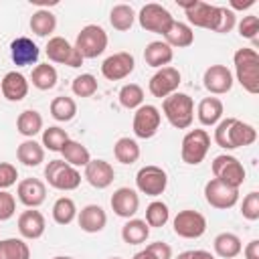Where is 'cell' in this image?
Segmentation results:
<instances>
[{"instance_id":"obj_1","label":"cell","mask_w":259,"mask_h":259,"mask_svg":"<svg viewBox=\"0 0 259 259\" xmlns=\"http://www.w3.org/2000/svg\"><path fill=\"white\" fill-rule=\"evenodd\" d=\"M257 130L237 117H225L214 127V144L223 150H237L255 144Z\"/></svg>"},{"instance_id":"obj_20","label":"cell","mask_w":259,"mask_h":259,"mask_svg":"<svg viewBox=\"0 0 259 259\" xmlns=\"http://www.w3.org/2000/svg\"><path fill=\"white\" fill-rule=\"evenodd\" d=\"M18 233L22 239H28V241H34V239H40L45 235V229H47V221L42 217L40 210L36 208H26L18 214Z\"/></svg>"},{"instance_id":"obj_10","label":"cell","mask_w":259,"mask_h":259,"mask_svg":"<svg viewBox=\"0 0 259 259\" xmlns=\"http://www.w3.org/2000/svg\"><path fill=\"white\" fill-rule=\"evenodd\" d=\"M136 186L146 196H160V194H164V190L168 186V174L164 168H160L156 164L142 166L136 174Z\"/></svg>"},{"instance_id":"obj_49","label":"cell","mask_w":259,"mask_h":259,"mask_svg":"<svg viewBox=\"0 0 259 259\" xmlns=\"http://www.w3.org/2000/svg\"><path fill=\"white\" fill-rule=\"evenodd\" d=\"M146 249H148L156 259H172V247H170L168 243H164V241H154V243H150Z\"/></svg>"},{"instance_id":"obj_11","label":"cell","mask_w":259,"mask_h":259,"mask_svg":"<svg viewBox=\"0 0 259 259\" xmlns=\"http://www.w3.org/2000/svg\"><path fill=\"white\" fill-rule=\"evenodd\" d=\"M160 123H162V113L156 105L152 103H144L136 109L134 113V121H132V127H134V134L136 138L140 140H150L158 134L160 130Z\"/></svg>"},{"instance_id":"obj_23","label":"cell","mask_w":259,"mask_h":259,"mask_svg":"<svg viewBox=\"0 0 259 259\" xmlns=\"http://www.w3.org/2000/svg\"><path fill=\"white\" fill-rule=\"evenodd\" d=\"M0 93L12 103L22 101L28 95V79L18 71H8L0 81Z\"/></svg>"},{"instance_id":"obj_44","label":"cell","mask_w":259,"mask_h":259,"mask_svg":"<svg viewBox=\"0 0 259 259\" xmlns=\"http://www.w3.org/2000/svg\"><path fill=\"white\" fill-rule=\"evenodd\" d=\"M241 214L247 221H259V192L251 190L241 202Z\"/></svg>"},{"instance_id":"obj_39","label":"cell","mask_w":259,"mask_h":259,"mask_svg":"<svg viewBox=\"0 0 259 259\" xmlns=\"http://www.w3.org/2000/svg\"><path fill=\"white\" fill-rule=\"evenodd\" d=\"M51 115L57 121H71L77 115V103L73 97L67 95H59L51 101Z\"/></svg>"},{"instance_id":"obj_2","label":"cell","mask_w":259,"mask_h":259,"mask_svg":"<svg viewBox=\"0 0 259 259\" xmlns=\"http://www.w3.org/2000/svg\"><path fill=\"white\" fill-rule=\"evenodd\" d=\"M233 65H235V77L239 85L251 93H259V53L251 47L237 49L233 55Z\"/></svg>"},{"instance_id":"obj_38","label":"cell","mask_w":259,"mask_h":259,"mask_svg":"<svg viewBox=\"0 0 259 259\" xmlns=\"http://www.w3.org/2000/svg\"><path fill=\"white\" fill-rule=\"evenodd\" d=\"M0 259H30V249L24 239H2L0 241Z\"/></svg>"},{"instance_id":"obj_27","label":"cell","mask_w":259,"mask_h":259,"mask_svg":"<svg viewBox=\"0 0 259 259\" xmlns=\"http://www.w3.org/2000/svg\"><path fill=\"white\" fill-rule=\"evenodd\" d=\"M223 113H225V105L219 97H204L196 107V117L206 127L217 125L223 119Z\"/></svg>"},{"instance_id":"obj_3","label":"cell","mask_w":259,"mask_h":259,"mask_svg":"<svg viewBox=\"0 0 259 259\" xmlns=\"http://www.w3.org/2000/svg\"><path fill=\"white\" fill-rule=\"evenodd\" d=\"M162 111L168 123L176 130H188L194 121V99L188 93H172L162 99Z\"/></svg>"},{"instance_id":"obj_28","label":"cell","mask_w":259,"mask_h":259,"mask_svg":"<svg viewBox=\"0 0 259 259\" xmlns=\"http://www.w3.org/2000/svg\"><path fill=\"white\" fill-rule=\"evenodd\" d=\"M212 247H214V253L223 259H235L243 251V243H241L239 235L229 233V231L219 233L212 241Z\"/></svg>"},{"instance_id":"obj_31","label":"cell","mask_w":259,"mask_h":259,"mask_svg":"<svg viewBox=\"0 0 259 259\" xmlns=\"http://www.w3.org/2000/svg\"><path fill=\"white\" fill-rule=\"evenodd\" d=\"M150 237V227L144 219H127L125 225L121 227V239L127 245H142Z\"/></svg>"},{"instance_id":"obj_19","label":"cell","mask_w":259,"mask_h":259,"mask_svg":"<svg viewBox=\"0 0 259 259\" xmlns=\"http://www.w3.org/2000/svg\"><path fill=\"white\" fill-rule=\"evenodd\" d=\"M109 204H111V210L117 217H121V219H134L136 212H138V208H140V196H138V192L134 188L121 186V188H117L111 194Z\"/></svg>"},{"instance_id":"obj_26","label":"cell","mask_w":259,"mask_h":259,"mask_svg":"<svg viewBox=\"0 0 259 259\" xmlns=\"http://www.w3.org/2000/svg\"><path fill=\"white\" fill-rule=\"evenodd\" d=\"M164 42L170 45L172 49H186L194 42V30L190 24L174 20L170 24V28L164 32Z\"/></svg>"},{"instance_id":"obj_32","label":"cell","mask_w":259,"mask_h":259,"mask_svg":"<svg viewBox=\"0 0 259 259\" xmlns=\"http://www.w3.org/2000/svg\"><path fill=\"white\" fill-rule=\"evenodd\" d=\"M61 154H63V160H65L67 164H71L73 168H85V166L91 162L89 150H87L81 142L71 140V138H69V142L63 146Z\"/></svg>"},{"instance_id":"obj_17","label":"cell","mask_w":259,"mask_h":259,"mask_svg":"<svg viewBox=\"0 0 259 259\" xmlns=\"http://www.w3.org/2000/svg\"><path fill=\"white\" fill-rule=\"evenodd\" d=\"M233 73L225 65H210L202 75V85L212 95H225L233 89Z\"/></svg>"},{"instance_id":"obj_40","label":"cell","mask_w":259,"mask_h":259,"mask_svg":"<svg viewBox=\"0 0 259 259\" xmlns=\"http://www.w3.org/2000/svg\"><path fill=\"white\" fill-rule=\"evenodd\" d=\"M170 219V210H168V204L162 202V200H152L148 206H146V223L148 227H154V229H160L168 223Z\"/></svg>"},{"instance_id":"obj_53","label":"cell","mask_w":259,"mask_h":259,"mask_svg":"<svg viewBox=\"0 0 259 259\" xmlns=\"http://www.w3.org/2000/svg\"><path fill=\"white\" fill-rule=\"evenodd\" d=\"M132 259H156V257H154V255H152L148 249H142V251H138V253H136Z\"/></svg>"},{"instance_id":"obj_7","label":"cell","mask_w":259,"mask_h":259,"mask_svg":"<svg viewBox=\"0 0 259 259\" xmlns=\"http://www.w3.org/2000/svg\"><path fill=\"white\" fill-rule=\"evenodd\" d=\"M210 150V136L206 130H188L180 144V158L188 166H198Z\"/></svg>"},{"instance_id":"obj_24","label":"cell","mask_w":259,"mask_h":259,"mask_svg":"<svg viewBox=\"0 0 259 259\" xmlns=\"http://www.w3.org/2000/svg\"><path fill=\"white\" fill-rule=\"evenodd\" d=\"M77 223L85 233H101L107 225V214L99 204H87L77 212Z\"/></svg>"},{"instance_id":"obj_50","label":"cell","mask_w":259,"mask_h":259,"mask_svg":"<svg viewBox=\"0 0 259 259\" xmlns=\"http://www.w3.org/2000/svg\"><path fill=\"white\" fill-rule=\"evenodd\" d=\"M176 259H217L210 251H204V249H192V251H182Z\"/></svg>"},{"instance_id":"obj_52","label":"cell","mask_w":259,"mask_h":259,"mask_svg":"<svg viewBox=\"0 0 259 259\" xmlns=\"http://www.w3.org/2000/svg\"><path fill=\"white\" fill-rule=\"evenodd\" d=\"M251 6H255V0H231L229 2V8L235 12V10H247V8H251Z\"/></svg>"},{"instance_id":"obj_35","label":"cell","mask_w":259,"mask_h":259,"mask_svg":"<svg viewBox=\"0 0 259 259\" xmlns=\"http://www.w3.org/2000/svg\"><path fill=\"white\" fill-rule=\"evenodd\" d=\"M30 81H32V85H34L36 89H40V91H49V89H53V87L57 85V81H59V73H57V69H55L53 65H49V63H40V65H36V67L32 69V73H30Z\"/></svg>"},{"instance_id":"obj_36","label":"cell","mask_w":259,"mask_h":259,"mask_svg":"<svg viewBox=\"0 0 259 259\" xmlns=\"http://www.w3.org/2000/svg\"><path fill=\"white\" fill-rule=\"evenodd\" d=\"M136 22V12L130 4H115L111 10H109V24L119 30V32H125L134 26Z\"/></svg>"},{"instance_id":"obj_21","label":"cell","mask_w":259,"mask_h":259,"mask_svg":"<svg viewBox=\"0 0 259 259\" xmlns=\"http://www.w3.org/2000/svg\"><path fill=\"white\" fill-rule=\"evenodd\" d=\"M38 47L32 38L28 36H16L12 42H10V59L16 67H28V65H34L38 61Z\"/></svg>"},{"instance_id":"obj_43","label":"cell","mask_w":259,"mask_h":259,"mask_svg":"<svg viewBox=\"0 0 259 259\" xmlns=\"http://www.w3.org/2000/svg\"><path fill=\"white\" fill-rule=\"evenodd\" d=\"M97 87H99L97 85V79L91 73H81L71 83V89H73V93L77 97H91V95L97 93Z\"/></svg>"},{"instance_id":"obj_9","label":"cell","mask_w":259,"mask_h":259,"mask_svg":"<svg viewBox=\"0 0 259 259\" xmlns=\"http://www.w3.org/2000/svg\"><path fill=\"white\" fill-rule=\"evenodd\" d=\"M212 174L217 180H221L233 188H241L245 182V168L239 162V158H235L231 154H221L212 160Z\"/></svg>"},{"instance_id":"obj_42","label":"cell","mask_w":259,"mask_h":259,"mask_svg":"<svg viewBox=\"0 0 259 259\" xmlns=\"http://www.w3.org/2000/svg\"><path fill=\"white\" fill-rule=\"evenodd\" d=\"M67 142H69V134L63 127L49 125L47 130H42V148H47L51 152H61Z\"/></svg>"},{"instance_id":"obj_5","label":"cell","mask_w":259,"mask_h":259,"mask_svg":"<svg viewBox=\"0 0 259 259\" xmlns=\"http://www.w3.org/2000/svg\"><path fill=\"white\" fill-rule=\"evenodd\" d=\"M107 32L103 30V26L99 24H87L79 30L77 38H75V49L79 51V55L83 59H97L99 55L105 53L107 49Z\"/></svg>"},{"instance_id":"obj_47","label":"cell","mask_w":259,"mask_h":259,"mask_svg":"<svg viewBox=\"0 0 259 259\" xmlns=\"http://www.w3.org/2000/svg\"><path fill=\"white\" fill-rule=\"evenodd\" d=\"M18 170L10 162H0V190H8L10 186L16 184Z\"/></svg>"},{"instance_id":"obj_48","label":"cell","mask_w":259,"mask_h":259,"mask_svg":"<svg viewBox=\"0 0 259 259\" xmlns=\"http://www.w3.org/2000/svg\"><path fill=\"white\" fill-rule=\"evenodd\" d=\"M235 26H237V14H235L229 6H221V20H219V26H217L214 32L227 34V32H231Z\"/></svg>"},{"instance_id":"obj_22","label":"cell","mask_w":259,"mask_h":259,"mask_svg":"<svg viewBox=\"0 0 259 259\" xmlns=\"http://www.w3.org/2000/svg\"><path fill=\"white\" fill-rule=\"evenodd\" d=\"M83 178L97 190H103L107 186H111L113 178H115V170L109 162L105 160H93L85 166V172H83Z\"/></svg>"},{"instance_id":"obj_51","label":"cell","mask_w":259,"mask_h":259,"mask_svg":"<svg viewBox=\"0 0 259 259\" xmlns=\"http://www.w3.org/2000/svg\"><path fill=\"white\" fill-rule=\"evenodd\" d=\"M245 259H259V239H253L247 243V247L243 249Z\"/></svg>"},{"instance_id":"obj_12","label":"cell","mask_w":259,"mask_h":259,"mask_svg":"<svg viewBox=\"0 0 259 259\" xmlns=\"http://www.w3.org/2000/svg\"><path fill=\"white\" fill-rule=\"evenodd\" d=\"M172 229H174V235L182 239H198L206 233V219L198 210L184 208L174 217Z\"/></svg>"},{"instance_id":"obj_4","label":"cell","mask_w":259,"mask_h":259,"mask_svg":"<svg viewBox=\"0 0 259 259\" xmlns=\"http://www.w3.org/2000/svg\"><path fill=\"white\" fill-rule=\"evenodd\" d=\"M178 6L184 8L186 12V18L192 26H198V28H206V30H217L219 26V20H221V6H214V4H208V2H202V0H178Z\"/></svg>"},{"instance_id":"obj_55","label":"cell","mask_w":259,"mask_h":259,"mask_svg":"<svg viewBox=\"0 0 259 259\" xmlns=\"http://www.w3.org/2000/svg\"><path fill=\"white\" fill-rule=\"evenodd\" d=\"M109 259H121V257H109Z\"/></svg>"},{"instance_id":"obj_37","label":"cell","mask_w":259,"mask_h":259,"mask_svg":"<svg viewBox=\"0 0 259 259\" xmlns=\"http://www.w3.org/2000/svg\"><path fill=\"white\" fill-rule=\"evenodd\" d=\"M77 219V204L69 196H59L53 204V221L57 225H71Z\"/></svg>"},{"instance_id":"obj_34","label":"cell","mask_w":259,"mask_h":259,"mask_svg":"<svg viewBox=\"0 0 259 259\" xmlns=\"http://www.w3.org/2000/svg\"><path fill=\"white\" fill-rule=\"evenodd\" d=\"M57 28V16L49 8H38L30 16V30L36 36H49Z\"/></svg>"},{"instance_id":"obj_54","label":"cell","mask_w":259,"mask_h":259,"mask_svg":"<svg viewBox=\"0 0 259 259\" xmlns=\"http://www.w3.org/2000/svg\"><path fill=\"white\" fill-rule=\"evenodd\" d=\"M53 259H75V257H69V255H57V257H53Z\"/></svg>"},{"instance_id":"obj_41","label":"cell","mask_w":259,"mask_h":259,"mask_svg":"<svg viewBox=\"0 0 259 259\" xmlns=\"http://www.w3.org/2000/svg\"><path fill=\"white\" fill-rule=\"evenodd\" d=\"M119 103L125 109H138L144 105V89L138 83H125L119 89Z\"/></svg>"},{"instance_id":"obj_16","label":"cell","mask_w":259,"mask_h":259,"mask_svg":"<svg viewBox=\"0 0 259 259\" xmlns=\"http://www.w3.org/2000/svg\"><path fill=\"white\" fill-rule=\"evenodd\" d=\"M134 67H136L134 55L127 53V51H119V53L109 55L101 63V75L107 81H121V79H125L134 73Z\"/></svg>"},{"instance_id":"obj_6","label":"cell","mask_w":259,"mask_h":259,"mask_svg":"<svg viewBox=\"0 0 259 259\" xmlns=\"http://www.w3.org/2000/svg\"><path fill=\"white\" fill-rule=\"evenodd\" d=\"M45 178L49 186L63 190V192L77 190L81 186V172L73 168L71 164H67L65 160H51L45 166Z\"/></svg>"},{"instance_id":"obj_14","label":"cell","mask_w":259,"mask_h":259,"mask_svg":"<svg viewBox=\"0 0 259 259\" xmlns=\"http://www.w3.org/2000/svg\"><path fill=\"white\" fill-rule=\"evenodd\" d=\"M204 200L217 210L233 208L239 202V188H233L217 178H210L204 184Z\"/></svg>"},{"instance_id":"obj_45","label":"cell","mask_w":259,"mask_h":259,"mask_svg":"<svg viewBox=\"0 0 259 259\" xmlns=\"http://www.w3.org/2000/svg\"><path fill=\"white\" fill-rule=\"evenodd\" d=\"M239 28V34L243 38H249V40H257V32H259V18L255 14H247L241 18V22L237 24Z\"/></svg>"},{"instance_id":"obj_15","label":"cell","mask_w":259,"mask_h":259,"mask_svg":"<svg viewBox=\"0 0 259 259\" xmlns=\"http://www.w3.org/2000/svg\"><path fill=\"white\" fill-rule=\"evenodd\" d=\"M180 83H182V75H180V71H178L176 67H170V65H168V67L158 69V71L150 77L148 89H150V93H152L154 97H158V99H166L168 95H172V93L178 91Z\"/></svg>"},{"instance_id":"obj_13","label":"cell","mask_w":259,"mask_h":259,"mask_svg":"<svg viewBox=\"0 0 259 259\" xmlns=\"http://www.w3.org/2000/svg\"><path fill=\"white\" fill-rule=\"evenodd\" d=\"M45 53L49 57V61L53 63H59V65H67V67H81L83 65V57L79 55V51L75 49V45H71L65 36H51L47 47H45Z\"/></svg>"},{"instance_id":"obj_30","label":"cell","mask_w":259,"mask_h":259,"mask_svg":"<svg viewBox=\"0 0 259 259\" xmlns=\"http://www.w3.org/2000/svg\"><path fill=\"white\" fill-rule=\"evenodd\" d=\"M16 130L26 140H32L36 134L42 132V115L36 109H24L16 117Z\"/></svg>"},{"instance_id":"obj_29","label":"cell","mask_w":259,"mask_h":259,"mask_svg":"<svg viewBox=\"0 0 259 259\" xmlns=\"http://www.w3.org/2000/svg\"><path fill=\"white\" fill-rule=\"evenodd\" d=\"M16 158H18V162H22V164L28 166V168L40 166V164L45 162V148H42V144H38L34 138H32V140H24V142L18 144V148H16Z\"/></svg>"},{"instance_id":"obj_8","label":"cell","mask_w":259,"mask_h":259,"mask_svg":"<svg viewBox=\"0 0 259 259\" xmlns=\"http://www.w3.org/2000/svg\"><path fill=\"white\" fill-rule=\"evenodd\" d=\"M140 26L148 32H156V34H162L170 28V24L174 22V16L170 14V10L162 4H156V2H150V4H144L140 8V12L136 14Z\"/></svg>"},{"instance_id":"obj_18","label":"cell","mask_w":259,"mask_h":259,"mask_svg":"<svg viewBox=\"0 0 259 259\" xmlns=\"http://www.w3.org/2000/svg\"><path fill=\"white\" fill-rule=\"evenodd\" d=\"M16 196L26 208H38L47 198V186L38 178H22L16 186Z\"/></svg>"},{"instance_id":"obj_25","label":"cell","mask_w":259,"mask_h":259,"mask_svg":"<svg viewBox=\"0 0 259 259\" xmlns=\"http://www.w3.org/2000/svg\"><path fill=\"white\" fill-rule=\"evenodd\" d=\"M172 59H174V49L170 45H166L164 40H152L144 49V61H146V65H150L154 69L168 67L172 63Z\"/></svg>"},{"instance_id":"obj_33","label":"cell","mask_w":259,"mask_h":259,"mask_svg":"<svg viewBox=\"0 0 259 259\" xmlns=\"http://www.w3.org/2000/svg\"><path fill=\"white\" fill-rule=\"evenodd\" d=\"M113 156L119 164H125V166H132L140 160V146L134 138H119L115 144H113Z\"/></svg>"},{"instance_id":"obj_46","label":"cell","mask_w":259,"mask_h":259,"mask_svg":"<svg viewBox=\"0 0 259 259\" xmlns=\"http://www.w3.org/2000/svg\"><path fill=\"white\" fill-rule=\"evenodd\" d=\"M16 212V198L8 190H0V223L10 221Z\"/></svg>"}]
</instances>
